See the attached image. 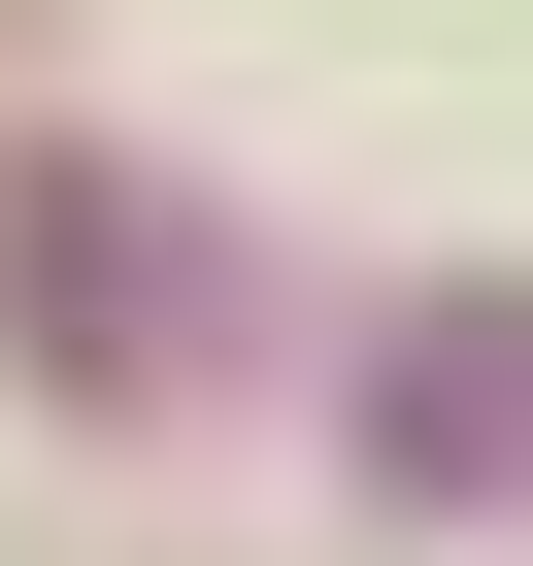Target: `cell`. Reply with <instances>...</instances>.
I'll use <instances>...</instances> for the list:
<instances>
[{
  "label": "cell",
  "mask_w": 533,
  "mask_h": 566,
  "mask_svg": "<svg viewBox=\"0 0 533 566\" xmlns=\"http://www.w3.org/2000/svg\"><path fill=\"white\" fill-rule=\"evenodd\" d=\"M400 467H467V500H533V334H400Z\"/></svg>",
  "instance_id": "obj_1"
}]
</instances>
